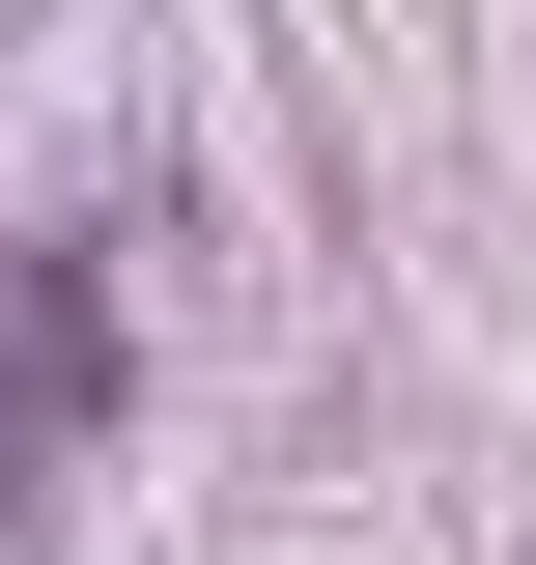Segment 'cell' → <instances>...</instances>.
<instances>
[{"instance_id":"cell-1","label":"cell","mask_w":536,"mask_h":565,"mask_svg":"<svg viewBox=\"0 0 536 565\" xmlns=\"http://www.w3.org/2000/svg\"><path fill=\"white\" fill-rule=\"evenodd\" d=\"M85 367H114V311H85V282H29V311H0V509H57V452H85Z\"/></svg>"}]
</instances>
